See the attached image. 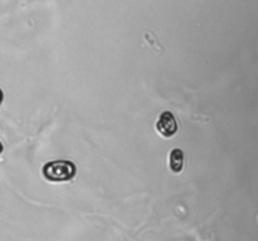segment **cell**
I'll use <instances>...</instances> for the list:
<instances>
[{
  "instance_id": "7a4b0ae2",
  "label": "cell",
  "mask_w": 258,
  "mask_h": 241,
  "mask_svg": "<svg viewBox=\"0 0 258 241\" xmlns=\"http://www.w3.org/2000/svg\"><path fill=\"white\" fill-rule=\"evenodd\" d=\"M156 130L164 137H173L178 132V123L171 112H163L156 123Z\"/></svg>"
},
{
  "instance_id": "3957f363",
  "label": "cell",
  "mask_w": 258,
  "mask_h": 241,
  "mask_svg": "<svg viewBox=\"0 0 258 241\" xmlns=\"http://www.w3.org/2000/svg\"><path fill=\"white\" fill-rule=\"evenodd\" d=\"M170 168L174 173L181 172L184 166V153L180 148H174L170 153Z\"/></svg>"
},
{
  "instance_id": "5b68a950",
  "label": "cell",
  "mask_w": 258,
  "mask_h": 241,
  "mask_svg": "<svg viewBox=\"0 0 258 241\" xmlns=\"http://www.w3.org/2000/svg\"><path fill=\"white\" fill-rule=\"evenodd\" d=\"M3 150H4V147H3L2 142H0V153H2V152H3Z\"/></svg>"
},
{
  "instance_id": "277c9868",
  "label": "cell",
  "mask_w": 258,
  "mask_h": 241,
  "mask_svg": "<svg viewBox=\"0 0 258 241\" xmlns=\"http://www.w3.org/2000/svg\"><path fill=\"white\" fill-rule=\"evenodd\" d=\"M3 98H4V94H3V90L0 89V105H2V102H3Z\"/></svg>"
},
{
  "instance_id": "6da1fadb",
  "label": "cell",
  "mask_w": 258,
  "mask_h": 241,
  "mask_svg": "<svg viewBox=\"0 0 258 241\" xmlns=\"http://www.w3.org/2000/svg\"><path fill=\"white\" fill-rule=\"evenodd\" d=\"M43 176L52 182H66L76 176V166L71 161H52L43 166Z\"/></svg>"
}]
</instances>
